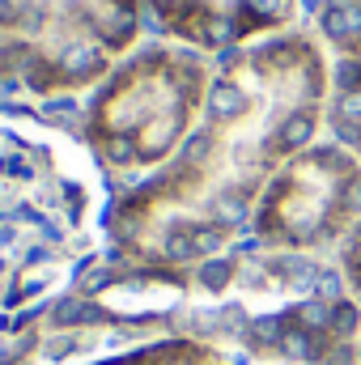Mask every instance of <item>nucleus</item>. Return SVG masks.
I'll return each instance as SVG.
<instances>
[{
	"mask_svg": "<svg viewBox=\"0 0 361 365\" xmlns=\"http://www.w3.org/2000/svg\"><path fill=\"white\" fill-rule=\"evenodd\" d=\"M332 64L315 30H280L217 56L208 106L179 153L106 200L102 259L128 272L179 276L251 238L276 170L319 140Z\"/></svg>",
	"mask_w": 361,
	"mask_h": 365,
	"instance_id": "obj_1",
	"label": "nucleus"
},
{
	"mask_svg": "<svg viewBox=\"0 0 361 365\" xmlns=\"http://www.w3.org/2000/svg\"><path fill=\"white\" fill-rule=\"evenodd\" d=\"M106 200L68 128L0 102V361L39 344L43 323L102 259Z\"/></svg>",
	"mask_w": 361,
	"mask_h": 365,
	"instance_id": "obj_2",
	"label": "nucleus"
},
{
	"mask_svg": "<svg viewBox=\"0 0 361 365\" xmlns=\"http://www.w3.org/2000/svg\"><path fill=\"white\" fill-rule=\"evenodd\" d=\"M217 77V56L175 38H141L81 102L51 110L90 153L106 191L158 175L195 132Z\"/></svg>",
	"mask_w": 361,
	"mask_h": 365,
	"instance_id": "obj_3",
	"label": "nucleus"
},
{
	"mask_svg": "<svg viewBox=\"0 0 361 365\" xmlns=\"http://www.w3.org/2000/svg\"><path fill=\"white\" fill-rule=\"evenodd\" d=\"M141 0H0V102L60 110L141 43Z\"/></svg>",
	"mask_w": 361,
	"mask_h": 365,
	"instance_id": "obj_4",
	"label": "nucleus"
},
{
	"mask_svg": "<svg viewBox=\"0 0 361 365\" xmlns=\"http://www.w3.org/2000/svg\"><path fill=\"white\" fill-rule=\"evenodd\" d=\"M361 221V158L340 140H315L293 153L264 187L251 242L268 255L340 251Z\"/></svg>",
	"mask_w": 361,
	"mask_h": 365,
	"instance_id": "obj_5",
	"label": "nucleus"
},
{
	"mask_svg": "<svg viewBox=\"0 0 361 365\" xmlns=\"http://www.w3.org/2000/svg\"><path fill=\"white\" fill-rule=\"evenodd\" d=\"M162 38L208 56L238 51L293 26L298 0H141Z\"/></svg>",
	"mask_w": 361,
	"mask_h": 365,
	"instance_id": "obj_6",
	"label": "nucleus"
},
{
	"mask_svg": "<svg viewBox=\"0 0 361 365\" xmlns=\"http://www.w3.org/2000/svg\"><path fill=\"white\" fill-rule=\"evenodd\" d=\"M81 365H238V361L204 336H153V340H141V344L98 353Z\"/></svg>",
	"mask_w": 361,
	"mask_h": 365,
	"instance_id": "obj_7",
	"label": "nucleus"
},
{
	"mask_svg": "<svg viewBox=\"0 0 361 365\" xmlns=\"http://www.w3.org/2000/svg\"><path fill=\"white\" fill-rule=\"evenodd\" d=\"M315 34L340 60H361V0H319Z\"/></svg>",
	"mask_w": 361,
	"mask_h": 365,
	"instance_id": "obj_8",
	"label": "nucleus"
},
{
	"mask_svg": "<svg viewBox=\"0 0 361 365\" xmlns=\"http://www.w3.org/2000/svg\"><path fill=\"white\" fill-rule=\"evenodd\" d=\"M340 276H345V293L353 297V306L361 310V221H357V230L345 238V247H340Z\"/></svg>",
	"mask_w": 361,
	"mask_h": 365,
	"instance_id": "obj_9",
	"label": "nucleus"
}]
</instances>
